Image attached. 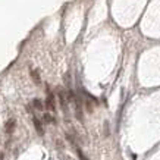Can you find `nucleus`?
<instances>
[{
	"label": "nucleus",
	"instance_id": "obj_5",
	"mask_svg": "<svg viewBox=\"0 0 160 160\" xmlns=\"http://www.w3.org/2000/svg\"><path fill=\"white\" fill-rule=\"evenodd\" d=\"M13 128H15V121H13V119H10V121L6 123V132H9V134H10Z\"/></svg>",
	"mask_w": 160,
	"mask_h": 160
},
{
	"label": "nucleus",
	"instance_id": "obj_6",
	"mask_svg": "<svg viewBox=\"0 0 160 160\" xmlns=\"http://www.w3.org/2000/svg\"><path fill=\"white\" fill-rule=\"evenodd\" d=\"M32 104H34V107L37 109V110H43V103H41V100L35 98L34 102H32Z\"/></svg>",
	"mask_w": 160,
	"mask_h": 160
},
{
	"label": "nucleus",
	"instance_id": "obj_1",
	"mask_svg": "<svg viewBox=\"0 0 160 160\" xmlns=\"http://www.w3.org/2000/svg\"><path fill=\"white\" fill-rule=\"evenodd\" d=\"M47 92H49V96H47V100H46V107H47L49 110L54 112L56 110V106H54V97L50 91H47Z\"/></svg>",
	"mask_w": 160,
	"mask_h": 160
},
{
	"label": "nucleus",
	"instance_id": "obj_4",
	"mask_svg": "<svg viewBox=\"0 0 160 160\" xmlns=\"http://www.w3.org/2000/svg\"><path fill=\"white\" fill-rule=\"evenodd\" d=\"M43 119H44V122H46V123H56L54 118L52 116V115H49V113H46V115L43 116Z\"/></svg>",
	"mask_w": 160,
	"mask_h": 160
},
{
	"label": "nucleus",
	"instance_id": "obj_3",
	"mask_svg": "<svg viewBox=\"0 0 160 160\" xmlns=\"http://www.w3.org/2000/svg\"><path fill=\"white\" fill-rule=\"evenodd\" d=\"M34 126H35V129H37V132H38L40 135H43L44 129H43V125H41V122H40L38 118H34Z\"/></svg>",
	"mask_w": 160,
	"mask_h": 160
},
{
	"label": "nucleus",
	"instance_id": "obj_2",
	"mask_svg": "<svg viewBox=\"0 0 160 160\" xmlns=\"http://www.w3.org/2000/svg\"><path fill=\"white\" fill-rule=\"evenodd\" d=\"M59 100H60V104H62L63 112L66 113V112H68V106H66V97H65V92L63 91H59Z\"/></svg>",
	"mask_w": 160,
	"mask_h": 160
},
{
	"label": "nucleus",
	"instance_id": "obj_7",
	"mask_svg": "<svg viewBox=\"0 0 160 160\" xmlns=\"http://www.w3.org/2000/svg\"><path fill=\"white\" fill-rule=\"evenodd\" d=\"M31 75H32V78H34L35 82H40V77H38V73L35 72V71H32V72H31Z\"/></svg>",
	"mask_w": 160,
	"mask_h": 160
},
{
	"label": "nucleus",
	"instance_id": "obj_8",
	"mask_svg": "<svg viewBox=\"0 0 160 160\" xmlns=\"http://www.w3.org/2000/svg\"><path fill=\"white\" fill-rule=\"evenodd\" d=\"M77 151H78V156H79V159H81V160H87V157H85V156L82 154V151L79 150V148H78Z\"/></svg>",
	"mask_w": 160,
	"mask_h": 160
}]
</instances>
